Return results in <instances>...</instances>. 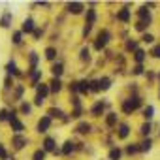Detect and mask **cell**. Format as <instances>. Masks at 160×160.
<instances>
[{
    "mask_svg": "<svg viewBox=\"0 0 160 160\" xmlns=\"http://www.w3.org/2000/svg\"><path fill=\"white\" fill-rule=\"evenodd\" d=\"M36 28H38V25H36L34 17H25V19L21 21V28H19V30H21L23 34H27V36H28V34H34V30H36Z\"/></svg>",
    "mask_w": 160,
    "mask_h": 160,
    "instance_id": "10",
    "label": "cell"
},
{
    "mask_svg": "<svg viewBox=\"0 0 160 160\" xmlns=\"http://www.w3.org/2000/svg\"><path fill=\"white\" fill-rule=\"evenodd\" d=\"M45 100H47V98H43V96H40V94H36L32 104H34V108H42V106L45 104Z\"/></svg>",
    "mask_w": 160,
    "mask_h": 160,
    "instance_id": "47",
    "label": "cell"
},
{
    "mask_svg": "<svg viewBox=\"0 0 160 160\" xmlns=\"http://www.w3.org/2000/svg\"><path fill=\"white\" fill-rule=\"evenodd\" d=\"M154 34H151V32H145V34H141V38H139V42L141 43H145V45H154Z\"/></svg>",
    "mask_w": 160,
    "mask_h": 160,
    "instance_id": "38",
    "label": "cell"
},
{
    "mask_svg": "<svg viewBox=\"0 0 160 160\" xmlns=\"http://www.w3.org/2000/svg\"><path fill=\"white\" fill-rule=\"evenodd\" d=\"M119 106H121V113H124V115H132L136 109L143 108V102H141V96L138 94V96H126V98H122Z\"/></svg>",
    "mask_w": 160,
    "mask_h": 160,
    "instance_id": "1",
    "label": "cell"
},
{
    "mask_svg": "<svg viewBox=\"0 0 160 160\" xmlns=\"http://www.w3.org/2000/svg\"><path fill=\"white\" fill-rule=\"evenodd\" d=\"M10 143H12L13 151H23V149L28 145V138H27L25 134H13L12 139H10Z\"/></svg>",
    "mask_w": 160,
    "mask_h": 160,
    "instance_id": "7",
    "label": "cell"
},
{
    "mask_svg": "<svg viewBox=\"0 0 160 160\" xmlns=\"http://www.w3.org/2000/svg\"><path fill=\"white\" fill-rule=\"evenodd\" d=\"M23 38H25V34H23L21 30H13V32H12V43H13V45H17V47L23 45Z\"/></svg>",
    "mask_w": 160,
    "mask_h": 160,
    "instance_id": "36",
    "label": "cell"
},
{
    "mask_svg": "<svg viewBox=\"0 0 160 160\" xmlns=\"http://www.w3.org/2000/svg\"><path fill=\"white\" fill-rule=\"evenodd\" d=\"M32 111H34V104L32 102H28V100H23L21 104H19V113L21 115H32Z\"/></svg>",
    "mask_w": 160,
    "mask_h": 160,
    "instance_id": "28",
    "label": "cell"
},
{
    "mask_svg": "<svg viewBox=\"0 0 160 160\" xmlns=\"http://www.w3.org/2000/svg\"><path fill=\"white\" fill-rule=\"evenodd\" d=\"M0 160H10V152L6 151V145L0 141Z\"/></svg>",
    "mask_w": 160,
    "mask_h": 160,
    "instance_id": "46",
    "label": "cell"
},
{
    "mask_svg": "<svg viewBox=\"0 0 160 160\" xmlns=\"http://www.w3.org/2000/svg\"><path fill=\"white\" fill-rule=\"evenodd\" d=\"M158 136H160V130H158Z\"/></svg>",
    "mask_w": 160,
    "mask_h": 160,
    "instance_id": "53",
    "label": "cell"
},
{
    "mask_svg": "<svg viewBox=\"0 0 160 160\" xmlns=\"http://www.w3.org/2000/svg\"><path fill=\"white\" fill-rule=\"evenodd\" d=\"M152 138H143L141 141H139V149H141V152H151V149H152Z\"/></svg>",
    "mask_w": 160,
    "mask_h": 160,
    "instance_id": "34",
    "label": "cell"
},
{
    "mask_svg": "<svg viewBox=\"0 0 160 160\" xmlns=\"http://www.w3.org/2000/svg\"><path fill=\"white\" fill-rule=\"evenodd\" d=\"M136 17H138V21H143L145 25H152V10H149L147 8V4H143V6H139L138 10H136Z\"/></svg>",
    "mask_w": 160,
    "mask_h": 160,
    "instance_id": "6",
    "label": "cell"
},
{
    "mask_svg": "<svg viewBox=\"0 0 160 160\" xmlns=\"http://www.w3.org/2000/svg\"><path fill=\"white\" fill-rule=\"evenodd\" d=\"M147 28H149V25H145L143 21H136V23H134V30H138V32H141V34H145Z\"/></svg>",
    "mask_w": 160,
    "mask_h": 160,
    "instance_id": "43",
    "label": "cell"
},
{
    "mask_svg": "<svg viewBox=\"0 0 160 160\" xmlns=\"http://www.w3.org/2000/svg\"><path fill=\"white\" fill-rule=\"evenodd\" d=\"M132 60H134V64H145V60H147V51H145L143 47H139L136 53H132Z\"/></svg>",
    "mask_w": 160,
    "mask_h": 160,
    "instance_id": "23",
    "label": "cell"
},
{
    "mask_svg": "<svg viewBox=\"0 0 160 160\" xmlns=\"http://www.w3.org/2000/svg\"><path fill=\"white\" fill-rule=\"evenodd\" d=\"M12 23H13V13L8 10L2 12V15H0V28L8 30V28H12Z\"/></svg>",
    "mask_w": 160,
    "mask_h": 160,
    "instance_id": "15",
    "label": "cell"
},
{
    "mask_svg": "<svg viewBox=\"0 0 160 160\" xmlns=\"http://www.w3.org/2000/svg\"><path fill=\"white\" fill-rule=\"evenodd\" d=\"M147 72H145V66L143 64H134V68H132V75H136V77H139V75H145Z\"/></svg>",
    "mask_w": 160,
    "mask_h": 160,
    "instance_id": "42",
    "label": "cell"
},
{
    "mask_svg": "<svg viewBox=\"0 0 160 160\" xmlns=\"http://www.w3.org/2000/svg\"><path fill=\"white\" fill-rule=\"evenodd\" d=\"M57 57H58V49H57L55 45H47V47L43 49V58H45V60H49L51 64H53V62H57Z\"/></svg>",
    "mask_w": 160,
    "mask_h": 160,
    "instance_id": "17",
    "label": "cell"
},
{
    "mask_svg": "<svg viewBox=\"0 0 160 160\" xmlns=\"http://www.w3.org/2000/svg\"><path fill=\"white\" fill-rule=\"evenodd\" d=\"M62 73H64V62H62V60L53 62V64H51V75L62 79Z\"/></svg>",
    "mask_w": 160,
    "mask_h": 160,
    "instance_id": "22",
    "label": "cell"
},
{
    "mask_svg": "<svg viewBox=\"0 0 160 160\" xmlns=\"http://www.w3.org/2000/svg\"><path fill=\"white\" fill-rule=\"evenodd\" d=\"M98 83H100V92H106V91L111 89L113 79H111L109 75H102V77H98Z\"/></svg>",
    "mask_w": 160,
    "mask_h": 160,
    "instance_id": "26",
    "label": "cell"
},
{
    "mask_svg": "<svg viewBox=\"0 0 160 160\" xmlns=\"http://www.w3.org/2000/svg\"><path fill=\"white\" fill-rule=\"evenodd\" d=\"M124 156V149L121 145H113L108 152V160H121Z\"/></svg>",
    "mask_w": 160,
    "mask_h": 160,
    "instance_id": "19",
    "label": "cell"
},
{
    "mask_svg": "<svg viewBox=\"0 0 160 160\" xmlns=\"http://www.w3.org/2000/svg\"><path fill=\"white\" fill-rule=\"evenodd\" d=\"M36 94H40V96H43V98H47L49 94H51V89H49V83H40L36 89Z\"/></svg>",
    "mask_w": 160,
    "mask_h": 160,
    "instance_id": "33",
    "label": "cell"
},
{
    "mask_svg": "<svg viewBox=\"0 0 160 160\" xmlns=\"http://www.w3.org/2000/svg\"><path fill=\"white\" fill-rule=\"evenodd\" d=\"M79 94L81 96H87V94H91V79H81L79 81Z\"/></svg>",
    "mask_w": 160,
    "mask_h": 160,
    "instance_id": "31",
    "label": "cell"
},
{
    "mask_svg": "<svg viewBox=\"0 0 160 160\" xmlns=\"http://www.w3.org/2000/svg\"><path fill=\"white\" fill-rule=\"evenodd\" d=\"M30 158H32V160H45V158H47V152H45L42 147H38V149L32 152V156H30Z\"/></svg>",
    "mask_w": 160,
    "mask_h": 160,
    "instance_id": "39",
    "label": "cell"
},
{
    "mask_svg": "<svg viewBox=\"0 0 160 160\" xmlns=\"http://www.w3.org/2000/svg\"><path fill=\"white\" fill-rule=\"evenodd\" d=\"M156 77H158V79H160V70H158V72H156Z\"/></svg>",
    "mask_w": 160,
    "mask_h": 160,
    "instance_id": "51",
    "label": "cell"
},
{
    "mask_svg": "<svg viewBox=\"0 0 160 160\" xmlns=\"http://www.w3.org/2000/svg\"><path fill=\"white\" fill-rule=\"evenodd\" d=\"M83 111H85L83 106H81V108H72L70 117H72V119H81V117H83Z\"/></svg>",
    "mask_w": 160,
    "mask_h": 160,
    "instance_id": "41",
    "label": "cell"
},
{
    "mask_svg": "<svg viewBox=\"0 0 160 160\" xmlns=\"http://www.w3.org/2000/svg\"><path fill=\"white\" fill-rule=\"evenodd\" d=\"M124 49H126L128 53H136V51L139 49V40H136V38L124 40Z\"/></svg>",
    "mask_w": 160,
    "mask_h": 160,
    "instance_id": "29",
    "label": "cell"
},
{
    "mask_svg": "<svg viewBox=\"0 0 160 160\" xmlns=\"http://www.w3.org/2000/svg\"><path fill=\"white\" fill-rule=\"evenodd\" d=\"M79 60L81 62H89L91 60V47L89 45H83L81 49H79Z\"/></svg>",
    "mask_w": 160,
    "mask_h": 160,
    "instance_id": "35",
    "label": "cell"
},
{
    "mask_svg": "<svg viewBox=\"0 0 160 160\" xmlns=\"http://www.w3.org/2000/svg\"><path fill=\"white\" fill-rule=\"evenodd\" d=\"M109 108V102L108 100H96L92 106H91V109H89V113L94 117V119H100V117H106V109Z\"/></svg>",
    "mask_w": 160,
    "mask_h": 160,
    "instance_id": "4",
    "label": "cell"
},
{
    "mask_svg": "<svg viewBox=\"0 0 160 160\" xmlns=\"http://www.w3.org/2000/svg\"><path fill=\"white\" fill-rule=\"evenodd\" d=\"M115 17H117V21H119V23L128 25V23L132 21V10H130V4H126V6H122L121 10H117Z\"/></svg>",
    "mask_w": 160,
    "mask_h": 160,
    "instance_id": "8",
    "label": "cell"
},
{
    "mask_svg": "<svg viewBox=\"0 0 160 160\" xmlns=\"http://www.w3.org/2000/svg\"><path fill=\"white\" fill-rule=\"evenodd\" d=\"M75 151H77V143H75L73 139H66V141L60 145V152H62V156H72Z\"/></svg>",
    "mask_w": 160,
    "mask_h": 160,
    "instance_id": "14",
    "label": "cell"
},
{
    "mask_svg": "<svg viewBox=\"0 0 160 160\" xmlns=\"http://www.w3.org/2000/svg\"><path fill=\"white\" fill-rule=\"evenodd\" d=\"M91 92H100V83H98V79H91Z\"/></svg>",
    "mask_w": 160,
    "mask_h": 160,
    "instance_id": "50",
    "label": "cell"
},
{
    "mask_svg": "<svg viewBox=\"0 0 160 160\" xmlns=\"http://www.w3.org/2000/svg\"><path fill=\"white\" fill-rule=\"evenodd\" d=\"M96 21H98V10L94 6H89L87 12H85V23L87 25H96Z\"/></svg>",
    "mask_w": 160,
    "mask_h": 160,
    "instance_id": "16",
    "label": "cell"
},
{
    "mask_svg": "<svg viewBox=\"0 0 160 160\" xmlns=\"http://www.w3.org/2000/svg\"><path fill=\"white\" fill-rule=\"evenodd\" d=\"M141 149H139V141H132V143H126L124 147V154L126 156H134V154H139Z\"/></svg>",
    "mask_w": 160,
    "mask_h": 160,
    "instance_id": "25",
    "label": "cell"
},
{
    "mask_svg": "<svg viewBox=\"0 0 160 160\" xmlns=\"http://www.w3.org/2000/svg\"><path fill=\"white\" fill-rule=\"evenodd\" d=\"M119 113L117 111H108L106 113V117H104V124L108 126V128H117L119 126Z\"/></svg>",
    "mask_w": 160,
    "mask_h": 160,
    "instance_id": "13",
    "label": "cell"
},
{
    "mask_svg": "<svg viewBox=\"0 0 160 160\" xmlns=\"http://www.w3.org/2000/svg\"><path fill=\"white\" fill-rule=\"evenodd\" d=\"M4 70H6V75L15 77V75H17V72H19L21 68L17 66V60H15V58H10V60L6 62V68H4Z\"/></svg>",
    "mask_w": 160,
    "mask_h": 160,
    "instance_id": "21",
    "label": "cell"
},
{
    "mask_svg": "<svg viewBox=\"0 0 160 160\" xmlns=\"http://www.w3.org/2000/svg\"><path fill=\"white\" fill-rule=\"evenodd\" d=\"M25 89H27V85H23V83H17L15 85V89L12 91V96L15 98V102H23V92H25Z\"/></svg>",
    "mask_w": 160,
    "mask_h": 160,
    "instance_id": "30",
    "label": "cell"
},
{
    "mask_svg": "<svg viewBox=\"0 0 160 160\" xmlns=\"http://www.w3.org/2000/svg\"><path fill=\"white\" fill-rule=\"evenodd\" d=\"M132 134V126L128 122H119V126L115 128V136L117 139H128V136Z\"/></svg>",
    "mask_w": 160,
    "mask_h": 160,
    "instance_id": "12",
    "label": "cell"
},
{
    "mask_svg": "<svg viewBox=\"0 0 160 160\" xmlns=\"http://www.w3.org/2000/svg\"><path fill=\"white\" fill-rule=\"evenodd\" d=\"M91 30H92V25H87V23H85V25H83V30H81V38L85 40V38L91 34Z\"/></svg>",
    "mask_w": 160,
    "mask_h": 160,
    "instance_id": "48",
    "label": "cell"
},
{
    "mask_svg": "<svg viewBox=\"0 0 160 160\" xmlns=\"http://www.w3.org/2000/svg\"><path fill=\"white\" fill-rule=\"evenodd\" d=\"M10 121V109L0 108V122H8Z\"/></svg>",
    "mask_w": 160,
    "mask_h": 160,
    "instance_id": "45",
    "label": "cell"
},
{
    "mask_svg": "<svg viewBox=\"0 0 160 160\" xmlns=\"http://www.w3.org/2000/svg\"><path fill=\"white\" fill-rule=\"evenodd\" d=\"M141 117H143V121L152 122V117H154V106H151V104L143 106V108H141Z\"/></svg>",
    "mask_w": 160,
    "mask_h": 160,
    "instance_id": "24",
    "label": "cell"
},
{
    "mask_svg": "<svg viewBox=\"0 0 160 160\" xmlns=\"http://www.w3.org/2000/svg\"><path fill=\"white\" fill-rule=\"evenodd\" d=\"M49 89H51V94H58V92H62V89H64L62 79H58V77H51V81H49Z\"/></svg>",
    "mask_w": 160,
    "mask_h": 160,
    "instance_id": "20",
    "label": "cell"
},
{
    "mask_svg": "<svg viewBox=\"0 0 160 160\" xmlns=\"http://www.w3.org/2000/svg\"><path fill=\"white\" fill-rule=\"evenodd\" d=\"M15 77H12V75H6L4 77V91H13L15 89Z\"/></svg>",
    "mask_w": 160,
    "mask_h": 160,
    "instance_id": "37",
    "label": "cell"
},
{
    "mask_svg": "<svg viewBox=\"0 0 160 160\" xmlns=\"http://www.w3.org/2000/svg\"><path fill=\"white\" fill-rule=\"evenodd\" d=\"M32 38H34V42H40V40L43 38V28H40V27H38V28L34 30V34H32Z\"/></svg>",
    "mask_w": 160,
    "mask_h": 160,
    "instance_id": "49",
    "label": "cell"
},
{
    "mask_svg": "<svg viewBox=\"0 0 160 160\" xmlns=\"http://www.w3.org/2000/svg\"><path fill=\"white\" fill-rule=\"evenodd\" d=\"M51 126H53V119L45 113V115H42L38 121H36V132L38 134H43V136H47V132L51 130Z\"/></svg>",
    "mask_w": 160,
    "mask_h": 160,
    "instance_id": "5",
    "label": "cell"
},
{
    "mask_svg": "<svg viewBox=\"0 0 160 160\" xmlns=\"http://www.w3.org/2000/svg\"><path fill=\"white\" fill-rule=\"evenodd\" d=\"M68 91H70V96L79 94V81H70L68 83ZM79 96H81V94H79Z\"/></svg>",
    "mask_w": 160,
    "mask_h": 160,
    "instance_id": "40",
    "label": "cell"
},
{
    "mask_svg": "<svg viewBox=\"0 0 160 160\" xmlns=\"http://www.w3.org/2000/svg\"><path fill=\"white\" fill-rule=\"evenodd\" d=\"M42 75H43V72L40 68L38 70H32V72H27V79H28V83H30L32 89H36L42 83Z\"/></svg>",
    "mask_w": 160,
    "mask_h": 160,
    "instance_id": "11",
    "label": "cell"
},
{
    "mask_svg": "<svg viewBox=\"0 0 160 160\" xmlns=\"http://www.w3.org/2000/svg\"><path fill=\"white\" fill-rule=\"evenodd\" d=\"M42 149L49 154H55V156H62V152H60V149L57 147V139L53 138V136H43V139H42Z\"/></svg>",
    "mask_w": 160,
    "mask_h": 160,
    "instance_id": "3",
    "label": "cell"
},
{
    "mask_svg": "<svg viewBox=\"0 0 160 160\" xmlns=\"http://www.w3.org/2000/svg\"><path fill=\"white\" fill-rule=\"evenodd\" d=\"M111 40H113V34L109 32V28H102V30L96 34V40H94V49H96V51H104Z\"/></svg>",
    "mask_w": 160,
    "mask_h": 160,
    "instance_id": "2",
    "label": "cell"
},
{
    "mask_svg": "<svg viewBox=\"0 0 160 160\" xmlns=\"http://www.w3.org/2000/svg\"><path fill=\"white\" fill-rule=\"evenodd\" d=\"M38 62H40V55H38L36 51H30V53H28V70H27V72L38 70Z\"/></svg>",
    "mask_w": 160,
    "mask_h": 160,
    "instance_id": "27",
    "label": "cell"
},
{
    "mask_svg": "<svg viewBox=\"0 0 160 160\" xmlns=\"http://www.w3.org/2000/svg\"><path fill=\"white\" fill-rule=\"evenodd\" d=\"M139 134H141L143 138H151V134H152V122L143 121L141 126H139Z\"/></svg>",
    "mask_w": 160,
    "mask_h": 160,
    "instance_id": "32",
    "label": "cell"
},
{
    "mask_svg": "<svg viewBox=\"0 0 160 160\" xmlns=\"http://www.w3.org/2000/svg\"><path fill=\"white\" fill-rule=\"evenodd\" d=\"M152 58H156V60H160V43H154L152 47H151V53H149Z\"/></svg>",
    "mask_w": 160,
    "mask_h": 160,
    "instance_id": "44",
    "label": "cell"
},
{
    "mask_svg": "<svg viewBox=\"0 0 160 160\" xmlns=\"http://www.w3.org/2000/svg\"><path fill=\"white\" fill-rule=\"evenodd\" d=\"M66 12L72 15H85L87 6L83 2H66Z\"/></svg>",
    "mask_w": 160,
    "mask_h": 160,
    "instance_id": "9",
    "label": "cell"
},
{
    "mask_svg": "<svg viewBox=\"0 0 160 160\" xmlns=\"http://www.w3.org/2000/svg\"><path fill=\"white\" fill-rule=\"evenodd\" d=\"M75 132H77L79 136H87V134L92 132V124H91L89 121H79L77 126H75Z\"/></svg>",
    "mask_w": 160,
    "mask_h": 160,
    "instance_id": "18",
    "label": "cell"
},
{
    "mask_svg": "<svg viewBox=\"0 0 160 160\" xmlns=\"http://www.w3.org/2000/svg\"><path fill=\"white\" fill-rule=\"evenodd\" d=\"M158 100H160V89H158Z\"/></svg>",
    "mask_w": 160,
    "mask_h": 160,
    "instance_id": "52",
    "label": "cell"
}]
</instances>
